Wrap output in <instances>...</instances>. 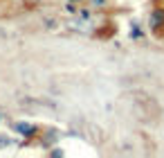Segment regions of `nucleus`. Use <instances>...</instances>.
Instances as JSON below:
<instances>
[{
  "instance_id": "7ed1b4c3",
  "label": "nucleus",
  "mask_w": 164,
  "mask_h": 158,
  "mask_svg": "<svg viewBox=\"0 0 164 158\" xmlns=\"http://www.w3.org/2000/svg\"><path fill=\"white\" fill-rule=\"evenodd\" d=\"M7 145V138H0V147H5Z\"/></svg>"
},
{
  "instance_id": "f03ea898",
  "label": "nucleus",
  "mask_w": 164,
  "mask_h": 158,
  "mask_svg": "<svg viewBox=\"0 0 164 158\" xmlns=\"http://www.w3.org/2000/svg\"><path fill=\"white\" fill-rule=\"evenodd\" d=\"M162 18H164V16H162V12H155V14H153V18H151V23H153V27H155L157 23H162Z\"/></svg>"
},
{
  "instance_id": "20e7f679",
  "label": "nucleus",
  "mask_w": 164,
  "mask_h": 158,
  "mask_svg": "<svg viewBox=\"0 0 164 158\" xmlns=\"http://www.w3.org/2000/svg\"><path fill=\"white\" fill-rule=\"evenodd\" d=\"M92 2H94V5H103V2H106V0H92Z\"/></svg>"
},
{
  "instance_id": "f257e3e1",
  "label": "nucleus",
  "mask_w": 164,
  "mask_h": 158,
  "mask_svg": "<svg viewBox=\"0 0 164 158\" xmlns=\"http://www.w3.org/2000/svg\"><path fill=\"white\" fill-rule=\"evenodd\" d=\"M14 129H16L18 133H23V136L34 133V124H25V122H16V124H14Z\"/></svg>"
}]
</instances>
